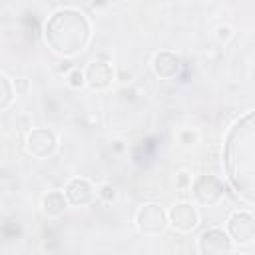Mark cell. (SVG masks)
<instances>
[{"mask_svg": "<svg viewBox=\"0 0 255 255\" xmlns=\"http://www.w3.org/2000/svg\"><path fill=\"white\" fill-rule=\"evenodd\" d=\"M135 221H137V229L143 235H159L165 229V213L157 203H145L137 211Z\"/></svg>", "mask_w": 255, "mask_h": 255, "instance_id": "1", "label": "cell"}, {"mask_svg": "<svg viewBox=\"0 0 255 255\" xmlns=\"http://www.w3.org/2000/svg\"><path fill=\"white\" fill-rule=\"evenodd\" d=\"M227 229L233 243L247 245L255 239V219L247 211H235L227 221Z\"/></svg>", "mask_w": 255, "mask_h": 255, "instance_id": "2", "label": "cell"}, {"mask_svg": "<svg viewBox=\"0 0 255 255\" xmlns=\"http://www.w3.org/2000/svg\"><path fill=\"white\" fill-rule=\"evenodd\" d=\"M199 251L203 255H219V253H229L233 251V239L227 231L223 229H207L199 237Z\"/></svg>", "mask_w": 255, "mask_h": 255, "instance_id": "3", "label": "cell"}, {"mask_svg": "<svg viewBox=\"0 0 255 255\" xmlns=\"http://www.w3.org/2000/svg\"><path fill=\"white\" fill-rule=\"evenodd\" d=\"M169 223L177 231H191L199 223V213L191 203H177L169 211Z\"/></svg>", "mask_w": 255, "mask_h": 255, "instance_id": "4", "label": "cell"}, {"mask_svg": "<svg viewBox=\"0 0 255 255\" xmlns=\"http://www.w3.org/2000/svg\"><path fill=\"white\" fill-rule=\"evenodd\" d=\"M28 149H30V153H34L38 157L50 155L56 149V135H54V131L44 129V128L34 129L28 135Z\"/></svg>", "mask_w": 255, "mask_h": 255, "instance_id": "5", "label": "cell"}, {"mask_svg": "<svg viewBox=\"0 0 255 255\" xmlns=\"http://www.w3.org/2000/svg\"><path fill=\"white\" fill-rule=\"evenodd\" d=\"M193 193H195V197L201 203H215L221 197L223 187H221V183H219L217 177H213V175H201L195 181V185H193Z\"/></svg>", "mask_w": 255, "mask_h": 255, "instance_id": "6", "label": "cell"}, {"mask_svg": "<svg viewBox=\"0 0 255 255\" xmlns=\"http://www.w3.org/2000/svg\"><path fill=\"white\" fill-rule=\"evenodd\" d=\"M66 197H68V201L72 203V205H78V207H82V205H88L92 199H94V189H92V185H90V181H86V179H72L68 185H66Z\"/></svg>", "mask_w": 255, "mask_h": 255, "instance_id": "7", "label": "cell"}, {"mask_svg": "<svg viewBox=\"0 0 255 255\" xmlns=\"http://www.w3.org/2000/svg\"><path fill=\"white\" fill-rule=\"evenodd\" d=\"M112 78H114L112 66L106 64V62H100V60L92 62V64L88 66V70H86V82H88L94 90L106 88V86L112 82Z\"/></svg>", "mask_w": 255, "mask_h": 255, "instance_id": "8", "label": "cell"}, {"mask_svg": "<svg viewBox=\"0 0 255 255\" xmlns=\"http://www.w3.org/2000/svg\"><path fill=\"white\" fill-rule=\"evenodd\" d=\"M153 72L159 78H173L179 72V58L169 54V52H161L153 58Z\"/></svg>", "mask_w": 255, "mask_h": 255, "instance_id": "9", "label": "cell"}, {"mask_svg": "<svg viewBox=\"0 0 255 255\" xmlns=\"http://www.w3.org/2000/svg\"><path fill=\"white\" fill-rule=\"evenodd\" d=\"M42 205H44V211L50 217H56V215H62L64 213V209L68 205V197L62 191H50L48 195H44Z\"/></svg>", "mask_w": 255, "mask_h": 255, "instance_id": "10", "label": "cell"}, {"mask_svg": "<svg viewBox=\"0 0 255 255\" xmlns=\"http://www.w3.org/2000/svg\"><path fill=\"white\" fill-rule=\"evenodd\" d=\"M86 84V74L80 72L78 68H74L70 74H68V86L70 88H82Z\"/></svg>", "mask_w": 255, "mask_h": 255, "instance_id": "11", "label": "cell"}, {"mask_svg": "<svg viewBox=\"0 0 255 255\" xmlns=\"http://www.w3.org/2000/svg\"><path fill=\"white\" fill-rule=\"evenodd\" d=\"M0 84H2V102H0V108L2 110H6L8 108V104H10V100H12V90H10V80L6 78V76H2V80H0Z\"/></svg>", "mask_w": 255, "mask_h": 255, "instance_id": "12", "label": "cell"}, {"mask_svg": "<svg viewBox=\"0 0 255 255\" xmlns=\"http://www.w3.org/2000/svg\"><path fill=\"white\" fill-rule=\"evenodd\" d=\"M177 187H179L181 191L191 189V175H189L187 171H179V173H177Z\"/></svg>", "mask_w": 255, "mask_h": 255, "instance_id": "13", "label": "cell"}, {"mask_svg": "<svg viewBox=\"0 0 255 255\" xmlns=\"http://www.w3.org/2000/svg\"><path fill=\"white\" fill-rule=\"evenodd\" d=\"M100 195H102L104 199H114V197H116V189H114L110 183H106V185L100 187Z\"/></svg>", "mask_w": 255, "mask_h": 255, "instance_id": "14", "label": "cell"}, {"mask_svg": "<svg viewBox=\"0 0 255 255\" xmlns=\"http://www.w3.org/2000/svg\"><path fill=\"white\" fill-rule=\"evenodd\" d=\"M217 36H219V40H227L231 36V28L229 26H219L217 28Z\"/></svg>", "mask_w": 255, "mask_h": 255, "instance_id": "15", "label": "cell"}]
</instances>
